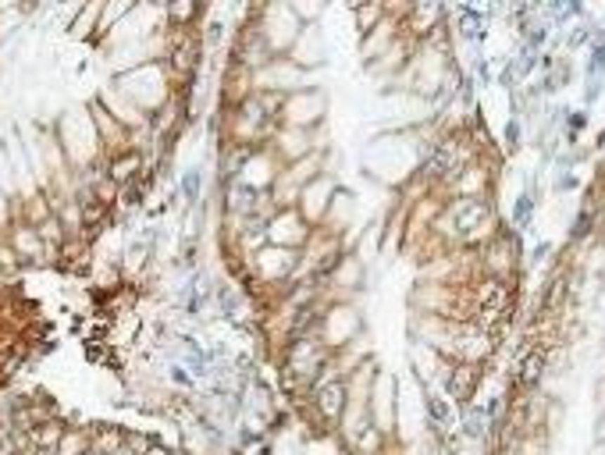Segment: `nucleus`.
Listing matches in <instances>:
<instances>
[{"mask_svg": "<svg viewBox=\"0 0 605 455\" xmlns=\"http://www.w3.org/2000/svg\"><path fill=\"white\" fill-rule=\"evenodd\" d=\"M484 217H488V206L477 203V199H467V203L456 206V224L463 228V232H470V228H474L477 220H484Z\"/></svg>", "mask_w": 605, "mask_h": 455, "instance_id": "1", "label": "nucleus"}, {"mask_svg": "<svg viewBox=\"0 0 605 455\" xmlns=\"http://www.w3.org/2000/svg\"><path fill=\"white\" fill-rule=\"evenodd\" d=\"M342 398H346V388L342 384H327L324 391H320V409H324V416H339L342 413Z\"/></svg>", "mask_w": 605, "mask_h": 455, "instance_id": "2", "label": "nucleus"}, {"mask_svg": "<svg viewBox=\"0 0 605 455\" xmlns=\"http://www.w3.org/2000/svg\"><path fill=\"white\" fill-rule=\"evenodd\" d=\"M545 349H534V352H527L523 356V363H520V381L523 384H534L538 377H541V370H545Z\"/></svg>", "mask_w": 605, "mask_h": 455, "instance_id": "3", "label": "nucleus"}, {"mask_svg": "<svg viewBox=\"0 0 605 455\" xmlns=\"http://www.w3.org/2000/svg\"><path fill=\"white\" fill-rule=\"evenodd\" d=\"M136 171H139V157H136V153H125L122 160L111 164V178H115V182H125L129 175H136Z\"/></svg>", "mask_w": 605, "mask_h": 455, "instance_id": "4", "label": "nucleus"}, {"mask_svg": "<svg viewBox=\"0 0 605 455\" xmlns=\"http://www.w3.org/2000/svg\"><path fill=\"white\" fill-rule=\"evenodd\" d=\"M453 167V157H449V150H438L427 164H424V171H427V175H445V171Z\"/></svg>", "mask_w": 605, "mask_h": 455, "instance_id": "5", "label": "nucleus"}, {"mask_svg": "<svg viewBox=\"0 0 605 455\" xmlns=\"http://www.w3.org/2000/svg\"><path fill=\"white\" fill-rule=\"evenodd\" d=\"M467 434H474V437L484 434V416H481V409H467Z\"/></svg>", "mask_w": 605, "mask_h": 455, "instance_id": "6", "label": "nucleus"}, {"mask_svg": "<svg viewBox=\"0 0 605 455\" xmlns=\"http://www.w3.org/2000/svg\"><path fill=\"white\" fill-rule=\"evenodd\" d=\"M427 409H431V416H434L438 423H445V420H449V406L442 402V398H434V395H431V398H427Z\"/></svg>", "mask_w": 605, "mask_h": 455, "instance_id": "7", "label": "nucleus"}, {"mask_svg": "<svg viewBox=\"0 0 605 455\" xmlns=\"http://www.w3.org/2000/svg\"><path fill=\"white\" fill-rule=\"evenodd\" d=\"M601 68H605V46H598L594 57H591V75H598Z\"/></svg>", "mask_w": 605, "mask_h": 455, "instance_id": "8", "label": "nucleus"}, {"mask_svg": "<svg viewBox=\"0 0 605 455\" xmlns=\"http://www.w3.org/2000/svg\"><path fill=\"white\" fill-rule=\"evenodd\" d=\"M527 213H531V196H520L516 199V220H527Z\"/></svg>", "mask_w": 605, "mask_h": 455, "instance_id": "9", "label": "nucleus"}, {"mask_svg": "<svg viewBox=\"0 0 605 455\" xmlns=\"http://www.w3.org/2000/svg\"><path fill=\"white\" fill-rule=\"evenodd\" d=\"M506 136H509V143H516V139H520V125H516V121H513V125H509V128H506Z\"/></svg>", "mask_w": 605, "mask_h": 455, "instance_id": "10", "label": "nucleus"}]
</instances>
